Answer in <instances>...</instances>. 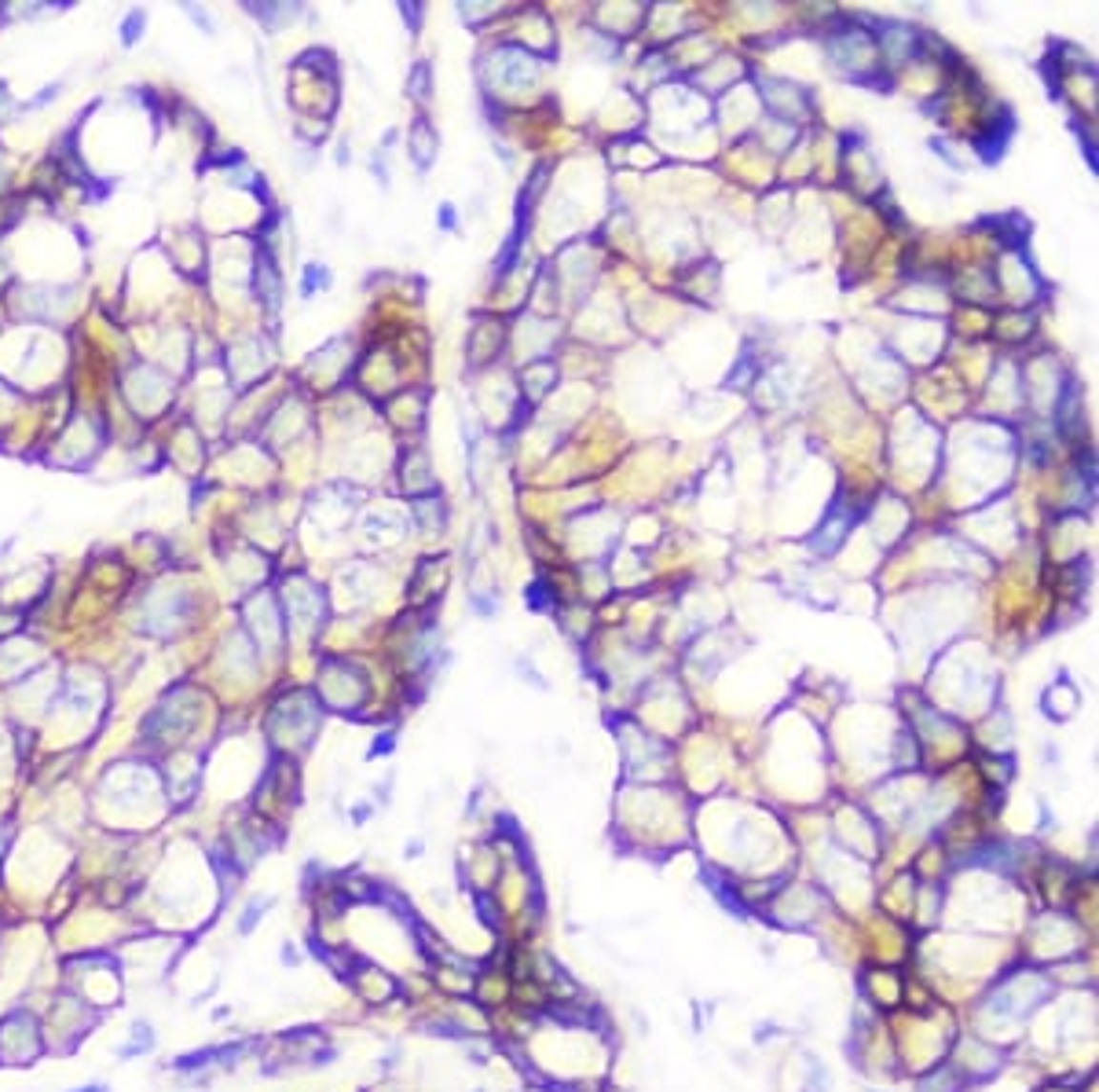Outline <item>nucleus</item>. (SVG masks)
Instances as JSON below:
<instances>
[{"label": "nucleus", "instance_id": "14", "mask_svg": "<svg viewBox=\"0 0 1099 1092\" xmlns=\"http://www.w3.org/2000/svg\"><path fill=\"white\" fill-rule=\"evenodd\" d=\"M766 95H770V107L784 118H803L806 111V99L799 92L796 85H777V81H766Z\"/></svg>", "mask_w": 1099, "mask_h": 1092}, {"label": "nucleus", "instance_id": "7", "mask_svg": "<svg viewBox=\"0 0 1099 1092\" xmlns=\"http://www.w3.org/2000/svg\"><path fill=\"white\" fill-rule=\"evenodd\" d=\"M367 697V678L359 675V667L345 664V660H327L319 671V700L327 708L337 712H352L359 708Z\"/></svg>", "mask_w": 1099, "mask_h": 1092}, {"label": "nucleus", "instance_id": "1", "mask_svg": "<svg viewBox=\"0 0 1099 1092\" xmlns=\"http://www.w3.org/2000/svg\"><path fill=\"white\" fill-rule=\"evenodd\" d=\"M1052 994H1055L1052 979H1045L1041 972H1015L1007 975V979H1001V982L989 990L983 1012L993 1016L997 1026H1005V1022L1027 1020L1029 1012L1041 1008Z\"/></svg>", "mask_w": 1099, "mask_h": 1092}, {"label": "nucleus", "instance_id": "17", "mask_svg": "<svg viewBox=\"0 0 1099 1092\" xmlns=\"http://www.w3.org/2000/svg\"><path fill=\"white\" fill-rule=\"evenodd\" d=\"M272 905H275V899H264V895L250 899V905H246V909H242V917H238V935H250V931L260 924V917H264Z\"/></svg>", "mask_w": 1099, "mask_h": 1092}, {"label": "nucleus", "instance_id": "3", "mask_svg": "<svg viewBox=\"0 0 1099 1092\" xmlns=\"http://www.w3.org/2000/svg\"><path fill=\"white\" fill-rule=\"evenodd\" d=\"M323 722V712L315 704L312 693H290L282 697L279 704L272 708V718H268V737L275 748H308L312 737Z\"/></svg>", "mask_w": 1099, "mask_h": 1092}, {"label": "nucleus", "instance_id": "4", "mask_svg": "<svg viewBox=\"0 0 1099 1092\" xmlns=\"http://www.w3.org/2000/svg\"><path fill=\"white\" fill-rule=\"evenodd\" d=\"M191 619V597L173 583H158L154 591L143 597L140 605V631L169 638L176 635Z\"/></svg>", "mask_w": 1099, "mask_h": 1092}, {"label": "nucleus", "instance_id": "22", "mask_svg": "<svg viewBox=\"0 0 1099 1092\" xmlns=\"http://www.w3.org/2000/svg\"><path fill=\"white\" fill-rule=\"evenodd\" d=\"M71 1092H111L103 1082H92V1085H81V1089H71Z\"/></svg>", "mask_w": 1099, "mask_h": 1092}, {"label": "nucleus", "instance_id": "12", "mask_svg": "<svg viewBox=\"0 0 1099 1092\" xmlns=\"http://www.w3.org/2000/svg\"><path fill=\"white\" fill-rule=\"evenodd\" d=\"M232 378L238 385H250L257 381L264 371H268V353H264V341H238L232 349V363H228Z\"/></svg>", "mask_w": 1099, "mask_h": 1092}, {"label": "nucleus", "instance_id": "9", "mask_svg": "<svg viewBox=\"0 0 1099 1092\" xmlns=\"http://www.w3.org/2000/svg\"><path fill=\"white\" fill-rule=\"evenodd\" d=\"M286 613H290V623L297 627V631H312L315 623H319V617H323V597H319V587L315 583H308L304 576H294L290 583H286Z\"/></svg>", "mask_w": 1099, "mask_h": 1092}, {"label": "nucleus", "instance_id": "23", "mask_svg": "<svg viewBox=\"0 0 1099 1092\" xmlns=\"http://www.w3.org/2000/svg\"><path fill=\"white\" fill-rule=\"evenodd\" d=\"M8 839H11V836L0 829V858H4V851H8Z\"/></svg>", "mask_w": 1099, "mask_h": 1092}, {"label": "nucleus", "instance_id": "20", "mask_svg": "<svg viewBox=\"0 0 1099 1092\" xmlns=\"http://www.w3.org/2000/svg\"><path fill=\"white\" fill-rule=\"evenodd\" d=\"M143 26H147V11H132V15L121 23V45H136Z\"/></svg>", "mask_w": 1099, "mask_h": 1092}, {"label": "nucleus", "instance_id": "15", "mask_svg": "<svg viewBox=\"0 0 1099 1092\" xmlns=\"http://www.w3.org/2000/svg\"><path fill=\"white\" fill-rule=\"evenodd\" d=\"M407 147H411V158H415L418 166H429L433 154H437V136H433V129H429L425 121H415V125H411V136H407Z\"/></svg>", "mask_w": 1099, "mask_h": 1092}, {"label": "nucleus", "instance_id": "6", "mask_svg": "<svg viewBox=\"0 0 1099 1092\" xmlns=\"http://www.w3.org/2000/svg\"><path fill=\"white\" fill-rule=\"evenodd\" d=\"M121 385H125V400H129V407H132L140 418H154V415L165 411L169 400H173V381L165 378L154 363L129 367Z\"/></svg>", "mask_w": 1099, "mask_h": 1092}, {"label": "nucleus", "instance_id": "21", "mask_svg": "<svg viewBox=\"0 0 1099 1092\" xmlns=\"http://www.w3.org/2000/svg\"><path fill=\"white\" fill-rule=\"evenodd\" d=\"M282 964H286V968H297V964H301V953H297L294 942H282Z\"/></svg>", "mask_w": 1099, "mask_h": 1092}, {"label": "nucleus", "instance_id": "19", "mask_svg": "<svg viewBox=\"0 0 1099 1092\" xmlns=\"http://www.w3.org/2000/svg\"><path fill=\"white\" fill-rule=\"evenodd\" d=\"M304 275H308V279H304V286H301L304 297H312L319 286H323V290L330 286V272H327V268H319V264H308V268H304Z\"/></svg>", "mask_w": 1099, "mask_h": 1092}, {"label": "nucleus", "instance_id": "10", "mask_svg": "<svg viewBox=\"0 0 1099 1092\" xmlns=\"http://www.w3.org/2000/svg\"><path fill=\"white\" fill-rule=\"evenodd\" d=\"M832 59L840 63L846 73H868L880 59V48L876 41L862 33V30H850L843 37H832Z\"/></svg>", "mask_w": 1099, "mask_h": 1092}, {"label": "nucleus", "instance_id": "5", "mask_svg": "<svg viewBox=\"0 0 1099 1092\" xmlns=\"http://www.w3.org/2000/svg\"><path fill=\"white\" fill-rule=\"evenodd\" d=\"M41 1052H45L41 1030L26 1008H15L0 1020V1067H26Z\"/></svg>", "mask_w": 1099, "mask_h": 1092}, {"label": "nucleus", "instance_id": "8", "mask_svg": "<svg viewBox=\"0 0 1099 1092\" xmlns=\"http://www.w3.org/2000/svg\"><path fill=\"white\" fill-rule=\"evenodd\" d=\"M242 619H246L250 641H257L264 653H275L282 645V638H286V631H282V605L268 591L254 594V597L242 605Z\"/></svg>", "mask_w": 1099, "mask_h": 1092}, {"label": "nucleus", "instance_id": "18", "mask_svg": "<svg viewBox=\"0 0 1099 1092\" xmlns=\"http://www.w3.org/2000/svg\"><path fill=\"white\" fill-rule=\"evenodd\" d=\"M1045 704H1048L1052 718H1070V715H1074L1077 697L1067 686H1059V697H1055V693H1048V700H1045Z\"/></svg>", "mask_w": 1099, "mask_h": 1092}, {"label": "nucleus", "instance_id": "11", "mask_svg": "<svg viewBox=\"0 0 1099 1092\" xmlns=\"http://www.w3.org/2000/svg\"><path fill=\"white\" fill-rule=\"evenodd\" d=\"M997 1063H1001V1052L993 1045H986L979 1038H967L960 1041V1067H949L957 1078H967V1082H983L989 1074H997Z\"/></svg>", "mask_w": 1099, "mask_h": 1092}, {"label": "nucleus", "instance_id": "2", "mask_svg": "<svg viewBox=\"0 0 1099 1092\" xmlns=\"http://www.w3.org/2000/svg\"><path fill=\"white\" fill-rule=\"evenodd\" d=\"M198 693L188 686L173 689L165 693L162 704L154 712L143 718V740L154 744V748H180V740L194 730L198 722Z\"/></svg>", "mask_w": 1099, "mask_h": 1092}, {"label": "nucleus", "instance_id": "16", "mask_svg": "<svg viewBox=\"0 0 1099 1092\" xmlns=\"http://www.w3.org/2000/svg\"><path fill=\"white\" fill-rule=\"evenodd\" d=\"M554 378H558L554 367H528V371H524V396L539 400V396L554 385Z\"/></svg>", "mask_w": 1099, "mask_h": 1092}, {"label": "nucleus", "instance_id": "13", "mask_svg": "<svg viewBox=\"0 0 1099 1092\" xmlns=\"http://www.w3.org/2000/svg\"><path fill=\"white\" fill-rule=\"evenodd\" d=\"M818 891H810V887H799V891H788L784 899H781V905H777V917H781V924H810L814 917H818Z\"/></svg>", "mask_w": 1099, "mask_h": 1092}]
</instances>
